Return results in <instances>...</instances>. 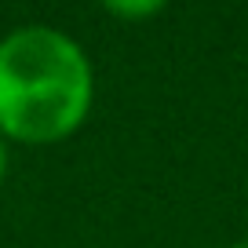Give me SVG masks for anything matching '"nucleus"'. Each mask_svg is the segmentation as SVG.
I'll return each mask as SVG.
<instances>
[{
  "label": "nucleus",
  "instance_id": "f257e3e1",
  "mask_svg": "<svg viewBox=\"0 0 248 248\" xmlns=\"http://www.w3.org/2000/svg\"><path fill=\"white\" fill-rule=\"evenodd\" d=\"M95 73L84 47L55 26H18L0 40V135L51 146L92 113Z\"/></svg>",
  "mask_w": 248,
  "mask_h": 248
},
{
  "label": "nucleus",
  "instance_id": "f03ea898",
  "mask_svg": "<svg viewBox=\"0 0 248 248\" xmlns=\"http://www.w3.org/2000/svg\"><path fill=\"white\" fill-rule=\"evenodd\" d=\"M109 15L117 18H150V15H161L164 4L161 0H139V4H106Z\"/></svg>",
  "mask_w": 248,
  "mask_h": 248
},
{
  "label": "nucleus",
  "instance_id": "7ed1b4c3",
  "mask_svg": "<svg viewBox=\"0 0 248 248\" xmlns=\"http://www.w3.org/2000/svg\"><path fill=\"white\" fill-rule=\"evenodd\" d=\"M4 175H8V139L0 135V186H4Z\"/></svg>",
  "mask_w": 248,
  "mask_h": 248
}]
</instances>
